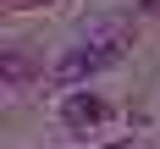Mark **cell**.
<instances>
[{
    "instance_id": "cell-1",
    "label": "cell",
    "mask_w": 160,
    "mask_h": 149,
    "mask_svg": "<svg viewBox=\"0 0 160 149\" xmlns=\"http://www.w3.org/2000/svg\"><path fill=\"white\" fill-rule=\"evenodd\" d=\"M116 55H122V39H94V44H78V50H66L61 61H55V83H83V77H94V72H105Z\"/></svg>"
},
{
    "instance_id": "cell-2",
    "label": "cell",
    "mask_w": 160,
    "mask_h": 149,
    "mask_svg": "<svg viewBox=\"0 0 160 149\" xmlns=\"http://www.w3.org/2000/svg\"><path fill=\"white\" fill-rule=\"evenodd\" d=\"M61 122H66V127H78V132H88L94 122H105V99H99V94H66Z\"/></svg>"
},
{
    "instance_id": "cell-3",
    "label": "cell",
    "mask_w": 160,
    "mask_h": 149,
    "mask_svg": "<svg viewBox=\"0 0 160 149\" xmlns=\"http://www.w3.org/2000/svg\"><path fill=\"white\" fill-rule=\"evenodd\" d=\"M144 11H160V0H144Z\"/></svg>"
}]
</instances>
